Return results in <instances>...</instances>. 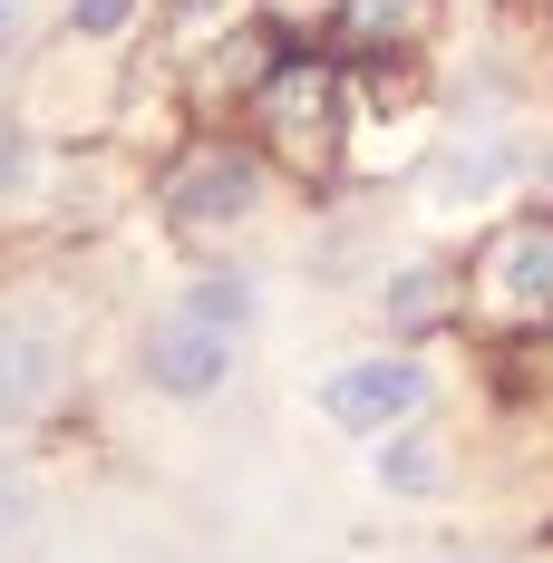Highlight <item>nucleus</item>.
I'll list each match as a JSON object with an SVG mask.
<instances>
[{"label":"nucleus","instance_id":"1","mask_svg":"<svg viewBox=\"0 0 553 563\" xmlns=\"http://www.w3.org/2000/svg\"><path fill=\"white\" fill-rule=\"evenodd\" d=\"M253 117H263V136H273L281 166L321 175L340 156V78L321 68V58H281L273 78L253 88Z\"/></svg>","mask_w":553,"mask_h":563},{"label":"nucleus","instance_id":"2","mask_svg":"<svg viewBox=\"0 0 553 563\" xmlns=\"http://www.w3.org/2000/svg\"><path fill=\"white\" fill-rule=\"evenodd\" d=\"M476 321L486 331H534L553 321V224H505L486 253H476Z\"/></svg>","mask_w":553,"mask_h":563},{"label":"nucleus","instance_id":"3","mask_svg":"<svg viewBox=\"0 0 553 563\" xmlns=\"http://www.w3.org/2000/svg\"><path fill=\"white\" fill-rule=\"evenodd\" d=\"M428 398H438L428 360H350V369L321 379V418L350 428V438H379V428H398V418H418Z\"/></svg>","mask_w":553,"mask_h":563},{"label":"nucleus","instance_id":"4","mask_svg":"<svg viewBox=\"0 0 553 563\" xmlns=\"http://www.w3.org/2000/svg\"><path fill=\"white\" fill-rule=\"evenodd\" d=\"M253 205H263V175L233 146H204V156H185L166 175V224H185V233H223V224H243Z\"/></svg>","mask_w":553,"mask_h":563},{"label":"nucleus","instance_id":"5","mask_svg":"<svg viewBox=\"0 0 553 563\" xmlns=\"http://www.w3.org/2000/svg\"><path fill=\"white\" fill-rule=\"evenodd\" d=\"M146 379L166 398H214L223 379H233V331L195 321V311H166V321L146 331Z\"/></svg>","mask_w":553,"mask_h":563},{"label":"nucleus","instance_id":"6","mask_svg":"<svg viewBox=\"0 0 553 563\" xmlns=\"http://www.w3.org/2000/svg\"><path fill=\"white\" fill-rule=\"evenodd\" d=\"M68 379L49 321H0V418H40Z\"/></svg>","mask_w":553,"mask_h":563},{"label":"nucleus","instance_id":"7","mask_svg":"<svg viewBox=\"0 0 553 563\" xmlns=\"http://www.w3.org/2000/svg\"><path fill=\"white\" fill-rule=\"evenodd\" d=\"M428 20H438V0H340L331 10L340 49H360V58H388L408 40H428Z\"/></svg>","mask_w":553,"mask_h":563},{"label":"nucleus","instance_id":"8","mask_svg":"<svg viewBox=\"0 0 553 563\" xmlns=\"http://www.w3.org/2000/svg\"><path fill=\"white\" fill-rule=\"evenodd\" d=\"M505 175H515V146L505 136H476V146H446L438 166H428V195L438 205H476V195H496Z\"/></svg>","mask_w":553,"mask_h":563},{"label":"nucleus","instance_id":"9","mask_svg":"<svg viewBox=\"0 0 553 563\" xmlns=\"http://www.w3.org/2000/svg\"><path fill=\"white\" fill-rule=\"evenodd\" d=\"M379 476L398 486V496H438V486H446V438H428V428H408V438H388Z\"/></svg>","mask_w":553,"mask_h":563},{"label":"nucleus","instance_id":"10","mask_svg":"<svg viewBox=\"0 0 553 563\" xmlns=\"http://www.w3.org/2000/svg\"><path fill=\"white\" fill-rule=\"evenodd\" d=\"M446 301H456V291H446L438 263H408V273L388 282V321H398V331H428V321H446Z\"/></svg>","mask_w":553,"mask_h":563},{"label":"nucleus","instance_id":"11","mask_svg":"<svg viewBox=\"0 0 553 563\" xmlns=\"http://www.w3.org/2000/svg\"><path fill=\"white\" fill-rule=\"evenodd\" d=\"M185 311L214 321V331H243V321H253V282H243V273H204L195 291H185Z\"/></svg>","mask_w":553,"mask_h":563},{"label":"nucleus","instance_id":"12","mask_svg":"<svg viewBox=\"0 0 553 563\" xmlns=\"http://www.w3.org/2000/svg\"><path fill=\"white\" fill-rule=\"evenodd\" d=\"M126 10H136V0H68V20H78L88 40H108V30H126Z\"/></svg>","mask_w":553,"mask_h":563},{"label":"nucleus","instance_id":"13","mask_svg":"<svg viewBox=\"0 0 553 563\" xmlns=\"http://www.w3.org/2000/svg\"><path fill=\"white\" fill-rule=\"evenodd\" d=\"M10 185H20V136L0 126V195H10Z\"/></svg>","mask_w":553,"mask_h":563},{"label":"nucleus","instance_id":"14","mask_svg":"<svg viewBox=\"0 0 553 563\" xmlns=\"http://www.w3.org/2000/svg\"><path fill=\"white\" fill-rule=\"evenodd\" d=\"M0 10H10V0H0Z\"/></svg>","mask_w":553,"mask_h":563}]
</instances>
